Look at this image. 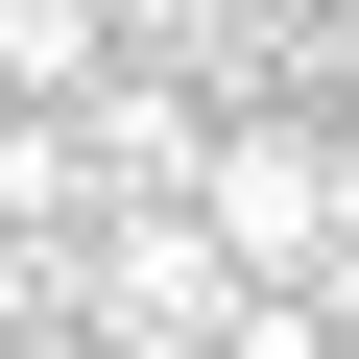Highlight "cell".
<instances>
[{"label":"cell","instance_id":"obj_5","mask_svg":"<svg viewBox=\"0 0 359 359\" xmlns=\"http://www.w3.org/2000/svg\"><path fill=\"white\" fill-rule=\"evenodd\" d=\"M0 311H25V264H0Z\"/></svg>","mask_w":359,"mask_h":359},{"label":"cell","instance_id":"obj_1","mask_svg":"<svg viewBox=\"0 0 359 359\" xmlns=\"http://www.w3.org/2000/svg\"><path fill=\"white\" fill-rule=\"evenodd\" d=\"M168 192H192V240H216L240 287H311V264H335V216H359V144H311V120H216Z\"/></svg>","mask_w":359,"mask_h":359},{"label":"cell","instance_id":"obj_2","mask_svg":"<svg viewBox=\"0 0 359 359\" xmlns=\"http://www.w3.org/2000/svg\"><path fill=\"white\" fill-rule=\"evenodd\" d=\"M96 48H120V0H0V72H48V96H72Z\"/></svg>","mask_w":359,"mask_h":359},{"label":"cell","instance_id":"obj_4","mask_svg":"<svg viewBox=\"0 0 359 359\" xmlns=\"http://www.w3.org/2000/svg\"><path fill=\"white\" fill-rule=\"evenodd\" d=\"M120 25H144V48H216V0H120Z\"/></svg>","mask_w":359,"mask_h":359},{"label":"cell","instance_id":"obj_3","mask_svg":"<svg viewBox=\"0 0 359 359\" xmlns=\"http://www.w3.org/2000/svg\"><path fill=\"white\" fill-rule=\"evenodd\" d=\"M0 359H120V335H96V311H48V287H25V311H0Z\"/></svg>","mask_w":359,"mask_h":359}]
</instances>
